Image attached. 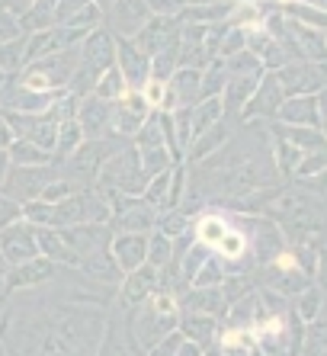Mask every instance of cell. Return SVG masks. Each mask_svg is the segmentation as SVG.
I'll return each instance as SVG.
<instances>
[{
	"instance_id": "8992f818",
	"label": "cell",
	"mask_w": 327,
	"mask_h": 356,
	"mask_svg": "<svg viewBox=\"0 0 327 356\" xmlns=\"http://www.w3.org/2000/svg\"><path fill=\"white\" fill-rule=\"evenodd\" d=\"M113 42H109V35H93L90 42H87V49L83 51H90V55H83V58H87V65H93V67H106L109 61H113Z\"/></svg>"
},
{
	"instance_id": "ffe728a7",
	"label": "cell",
	"mask_w": 327,
	"mask_h": 356,
	"mask_svg": "<svg viewBox=\"0 0 327 356\" xmlns=\"http://www.w3.org/2000/svg\"><path fill=\"white\" fill-rule=\"evenodd\" d=\"M161 97H164V81H151V83L145 87V99L157 106V103H161Z\"/></svg>"
},
{
	"instance_id": "f1b7e54d",
	"label": "cell",
	"mask_w": 327,
	"mask_h": 356,
	"mask_svg": "<svg viewBox=\"0 0 327 356\" xmlns=\"http://www.w3.org/2000/svg\"><path fill=\"white\" fill-rule=\"evenodd\" d=\"M0 83H3V71H0Z\"/></svg>"
},
{
	"instance_id": "ba28073f",
	"label": "cell",
	"mask_w": 327,
	"mask_h": 356,
	"mask_svg": "<svg viewBox=\"0 0 327 356\" xmlns=\"http://www.w3.org/2000/svg\"><path fill=\"white\" fill-rule=\"evenodd\" d=\"M35 244H42V248L49 250V254H51L55 260H67V264H74V254L65 248V244H61V238H58V234H51V232H39V234H35Z\"/></svg>"
},
{
	"instance_id": "7402d4cb",
	"label": "cell",
	"mask_w": 327,
	"mask_h": 356,
	"mask_svg": "<svg viewBox=\"0 0 327 356\" xmlns=\"http://www.w3.org/2000/svg\"><path fill=\"white\" fill-rule=\"evenodd\" d=\"M218 141H221V132L218 135H205V141H202V145H199V148H196V158H202V154H205V151H209V148H215V145H218Z\"/></svg>"
},
{
	"instance_id": "3957f363",
	"label": "cell",
	"mask_w": 327,
	"mask_h": 356,
	"mask_svg": "<svg viewBox=\"0 0 327 356\" xmlns=\"http://www.w3.org/2000/svg\"><path fill=\"white\" fill-rule=\"evenodd\" d=\"M145 3L141 0H115V26L122 33H135L145 23Z\"/></svg>"
},
{
	"instance_id": "83f0119b",
	"label": "cell",
	"mask_w": 327,
	"mask_h": 356,
	"mask_svg": "<svg viewBox=\"0 0 327 356\" xmlns=\"http://www.w3.org/2000/svg\"><path fill=\"white\" fill-rule=\"evenodd\" d=\"M7 161H10V154L0 148V177H3V167H7ZM0 183H3V180H0Z\"/></svg>"
},
{
	"instance_id": "5b68a950",
	"label": "cell",
	"mask_w": 327,
	"mask_h": 356,
	"mask_svg": "<svg viewBox=\"0 0 327 356\" xmlns=\"http://www.w3.org/2000/svg\"><path fill=\"white\" fill-rule=\"evenodd\" d=\"M51 273L49 264H35V260H29V264H19L13 273H10V286H33L35 280H45V276Z\"/></svg>"
},
{
	"instance_id": "30bf717a",
	"label": "cell",
	"mask_w": 327,
	"mask_h": 356,
	"mask_svg": "<svg viewBox=\"0 0 327 356\" xmlns=\"http://www.w3.org/2000/svg\"><path fill=\"white\" fill-rule=\"evenodd\" d=\"M145 257H151V264H167V257H170V244H167V238L164 234H157V238H151V250H147Z\"/></svg>"
},
{
	"instance_id": "8fae6325",
	"label": "cell",
	"mask_w": 327,
	"mask_h": 356,
	"mask_svg": "<svg viewBox=\"0 0 327 356\" xmlns=\"http://www.w3.org/2000/svg\"><path fill=\"white\" fill-rule=\"evenodd\" d=\"M147 289H151V270H141V273H135L129 280V298H131V302H135V298H141Z\"/></svg>"
},
{
	"instance_id": "9a60e30c",
	"label": "cell",
	"mask_w": 327,
	"mask_h": 356,
	"mask_svg": "<svg viewBox=\"0 0 327 356\" xmlns=\"http://www.w3.org/2000/svg\"><path fill=\"white\" fill-rule=\"evenodd\" d=\"M221 106H218V99H212V103H205L202 113H199V122H196V132H209V122L212 119H218Z\"/></svg>"
},
{
	"instance_id": "4fadbf2b",
	"label": "cell",
	"mask_w": 327,
	"mask_h": 356,
	"mask_svg": "<svg viewBox=\"0 0 327 356\" xmlns=\"http://www.w3.org/2000/svg\"><path fill=\"white\" fill-rule=\"evenodd\" d=\"M218 248H221V254H225V257H237V254L244 250V238H241V234H221Z\"/></svg>"
},
{
	"instance_id": "e0dca14e",
	"label": "cell",
	"mask_w": 327,
	"mask_h": 356,
	"mask_svg": "<svg viewBox=\"0 0 327 356\" xmlns=\"http://www.w3.org/2000/svg\"><path fill=\"white\" fill-rule=\"evenodd\" d=\"M19 216V209H17V202L13 199H7V196H0V228H10V222Z\"/></svg>"
},
{
	"instance_id": "7a4b0ae2",
	"label": "cell",
	"mask_w": 327,
	"mask_h": 356,
	"mask_svg": "<svg viewBox=\"0 0 327 356\" xmlns=\"http://www.w3.org/2000/svg\"><path fill=\"white\" fill-rule=\"evenodd\" d=\"M106 183H115V186H122V190H135V183L138 180V167H135V151H125L119 158H113V164L106 167Z\"/></svg>"
},
{
	"instance_id": "7c38bea8",
	"label": "cell",
	"mask_w": 327,
	"mask_h": 356,
	"mask_svg": "<svg viewBox=\"0 0 327 356\" xmlns=\"http://www.w3.org/2000/svg\"><path fill=\"white\" fill-rule=\"evenodd\" d=\"M26 216L33 218V222L49 225L51 218H55V206H49V202H33V206H26Z\"/></svg>"
},
{
	"instance_id": "4dcf8cb0",
	"label": "cell",
	"mask_w": 327,
	"mask_h": 356,
	"mask_svg": "<svg viewBox=\"0 0 327 356\" xmlns=\"http://www.w3.org/2000/svg\"><path fill=\"white\" fill-rule=\"evenodd\" d=\"M0 264H3V260H0Z\"/></svg>"
},
{
	"instance_id": "52a82bcc",
	"label": "cell",
	"mask_w": 327,
	"mask_h": 356,
	"mask_svg": "<svg viewBox=\"0 0 327 356\" xmlns=\"http://www.w3.org/2000/svg\"><path fill=\"white\" fill-rule=\"evenodd\" d=\"M7 154H10V161H17L19 167H33V164H42V161H45L42 148L39 145H33V141H17Z\"/></svg>"
},
{
	"instance_id": "2e32d148",
	"label": "cell",
	"mask_w": 327,
	"mask_h": 356,
	"mask_svg": "<svg viewBox=\"0 0 327 356\" xmlns=\"http://www.w3.org/2000/svg\"><path fill=\"white\" fill-rule=\"evenodd\" d=\"M19 42H13V45H0V71H7V67H17L19 61Z\"/></svg>"
},
{
	"instance_id": "ac0fdd59",
	"label": "cell",
	"mask_w": 327,
	"mask_h": 356,
	"mask_svg": "<svg viewBox=\"0 0 327 356\" xmlns=\"http://www.w3.org/2000/svg\"><path fill=\"white\" fill-rule=\"evenodd\" d=\"M77 138H81L77 125L67 122V125H65V135H58V151H61V154H67V151H71L74 145H77Z\"/></svg>"
},
{
	"instance_id": "6da1fadb",
	"label": "cell",
	"mask_w": 327,
	"mask_h": 356,
	"mask_svg": "<svg viewBox=\"0 0 327 356\" xmlns=\"http://www.w3.org/2000/svg\"><path fill=\"white\" fill-rule=\"evenodd\" d=\"M0 250H3V257L10 260V264H29V260H35V250H39V244H35V232L33 228H23V225H13V228H7L3 232V238H0Z\"/></svg>"
},
{
	"instance_id": "277c9868",
	"label": "cell",
	"mask_w": 327,
	"mask_h": 356,
	"mask_svg": "<svg viewBox=\"0 0 327 356\" xmlns=\"http://www.w3.org/2000/svg\"><path fill=\"white\" fill-rule=\"evenodd\" d=\"M145 254H147V244L138 234H129V238L115 241V257H119V264H122L125 270H135V266L145 260Z\"/></svg>"
},
{
	"instance_id": "44dd1931",
	"label": "cell",
	"mask_w": 327,
	"mask_h": 356,
	"mask_svg": "<svg viewBox=\"0 0 327 356\" xmlns=\"http://www.w3.org/2000/svg\"><path fill=\"white\" fill-rule=\"evenodd\" d=\"M186 331H196L193 337H209L212 324H209V321H196V318H189V321H186Z\"/></svg>"
},
{
	"instance_id": "9c48e42d",
	"label": "cell",
	"mask_w": 327,
	"mask_h": 356,
	"mask_svg": "<svg viewBox=\"0 0 327 356\" xmlns=\"http://www.w3.org/2000/svg\"><path fill=\"white\" fill-rule=\"evenodd\" d=\"M122 61H125V74H129V81H138V77L145 74V55H135L129 45H122Z\"/></svg>"
},
{
	"instance_id": "484cf974",
	"label": "cell",
	"mask_w": 327,
	"mask_h": 356,
	"mask_svg": "<svg viewBox=\"0 0 327 356\" xmlns=\"http://www.w3.org/2000/svg\"><path fill=\"white\" fill-rule=\"evenodd\" d=\"M67 193V186H49V193H45V196L49 199H58V196H65Z\"/></svg>"
},
{
	"instance_id": "cb8c5ba5",
	"label": "cell",
	"mask_w": 327,
	"mask_h": 356,
	"mask_svg": "<svg viewBox=\"0 0 327 356\" xmlns=\"http://www.w3.org/2000/svg\"><path fill=\"white\" fill-rule=\"evenodd\" d=\"M180 3H186V0H151V7L164 10V13H167V10H173V7H180Z\"/></svg>"
},
{
	"instance_id": "d6986e66",
	"label": "cell",
	"mask_w": 327,
	"mask_h": 356,
	"mask_svg": "<svg viewBox=\"0 0 327 356\" xmlns=\"http://www.w3.org/2000/svg\"><path fill=\"white\" fill-rule=\"evenodd\" d=\"M311 103H314V99H295V106H286V119H305Z\"/></svg>"
},
{
	"instance_id": "603a6c76",
	"label": "cell",
	"mask_w": 327,
	"mask_h": 356,
	"mask_svg": "<svg viewBox=\"0 0 327 356\" xmlns=\"http://www.w3.org/2000/svg\"><path fill=\"white\" fill-rule=\"evenodd\" d=\"M157 138H161V132H157V122H147V132L141 135V141H145V145H157Z\"/></svg>"
},
{
	"instance_id": "5bb4252c",
	"label": "cell",
	"mask_w": 327,
	"mask_h": 356,
	"mask_svg": "<svg viewBox=\"0 0 327 356\" xmlns=\"http://www.w3.org/2000/svg\"><path fill=\"white\" fill-rule=\"evenodd\" d=\"M221 234H225V225H221L218 218H205L202 228H199V238L209 241V244H218Z\"/></svg>"
},
{
	"instance_id": "f546056e",
	"label": "cell",
	"mask_w": 327,
	"mask_h": 356,
	"mask_svg": "<svg viewBox=\"0 0 327 356\" xmlns=\"http://www.w3.org/2000/svg\"><path fill=\"white\" fill-rule=\"evenodd\" d=\"M212 356H225V353H212Z\"/></svg>"
},
{
	"instance_id": "4316f807",
	"label": "cell",
	"mask_w": 327,
	"mask_h": 356,
	"mask_svg": "<svg viewBox=\"0 0 327 356\" xmlns=\"http://www.w3.org/2000/svg\"><path fill=\"white\" fill-rule=\"evenodd\" d=\"M10 141V129H7V122H0V148Z\"/></svg>"
},
{
	"instance_id": "d4e9b609",
	"label": "cell",
	"mask_w": 327,
	"mask_h": 356,
	"mask_svg": "<svg viewBox=\"0 0 327 356\" xmlns=\"http://www.w3.org/2000/svg\"><path fill=\"white\" fill-rule=\"evenodd\" d=\"M321 167H324V158L318 154V158H311L308 164H305V174H314V170H321Z\"/></svg>"
}]
</instances>
